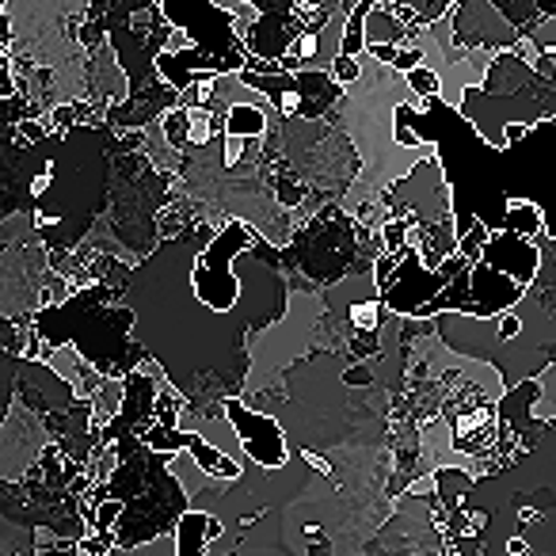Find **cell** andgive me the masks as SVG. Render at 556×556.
Returning <instances> with one entry per match:
<instances>
[{"label": "cell", "instance_id": "cell-1", "mask_svg": "<svg viewBox=\"0 0 556 556\" xmlns=\"http://www.w3.org/2000/svg\"><path fill=\"white\" fill-rule=\"evenodd\" d=\"M252 240L248 222L232 217L222 232H214L206 244V252L194 260L191 270V290L202 305H210L214 313H229L240 302V278L229 275V263L237 260V248H244Z\"/></svg>", "mask_w": 556, "mask_h": 556}, {"label": "cell", "instance_id": "cell-5", "mask_svg": "<svg viewBox=\"0 0 556 556\" xmlns=\"http://www.w3.org/2000/svg\"><path fill=\"white\" fill-rule=\"evenodd\" d=\"M267 130V108L260 100L229 103L225 108V134H240V138H260Z\"/></svg>", "mask_w": 556, "mask_h": 556}, {"label": "cell", "instance_id": "cell-8", "mask_svg": "<svg viewBox=\"0 0 556 556\" xmlns=\"http://www.w3.org/2000/svg\"><path fill=\"white\" fill-rule=\"evenodd\" d=\"M370 50L374 58H378V62H386V65H396V54H401V47H396V42H370Z\"/></svg>", "mask_w": 556, "mask_h": 556}, {"label": "cell", "instance_id": "cell-4", "mask_svg": "<svg viewBox=\"0 0 556 556\" xmlns=\"http://www.w3.org/2000/svg\"><path fill=\"white\" fill-rule=\"evenodd\" d=\"M495 229L522 232V237H541V232H545V210H541L533 199H526V194H515V199L507 202V210H503Z\"/></svg>", "mask_w": 556, "mask_h": 556}, {"label": "cell", "instance_id": "cell-2", "mask_svg": "<svg viewBox=\"0 0 556 556\" xmlns=\"http://www.w3.org/2000/svg\"><path fill=\"white\" fill-rule=\"evenodd\" d=\"M225 419L237 427V439L244 442V454L260 462L263 469H282L287 465V434L275 424V416L244 408L240 401H225Z\"/></svg>", "mask_w": 556, "mask_h": 556}, {"label": "cell", "instance_id": "cell-6", "mask_svg": "<svg viewBox=\"0 0 556 556\" xmlns=\"http://www.w3.org/2000/svg\"><path fill=\"white\" fill-rule=\"evenodd\" d=\"M408 77V85H412V92L419 96V100H434V96H442V73L434 70V65H416V70H408L404 73Z\"/></svg>", "mask_w": 556, "mask_h": 556}, {"label": "cell", "instance_id": "cell-7", "mask_svg": "<svg viewBox=\"0 0 556 556\" xmlns=\"http://www.w3.org/2000/svg\"><path fill=\"white\" fill-rule=\"evenodd\" d=\"M363 70H366V65H363V54H340V58H336V62H332V77L336 80H340V85H355V80H363Z\"/></svg>", "mask_w": 556, "mask_h": 556}, {"label": "cell", "instance_id": "cell-3", "mask_svg": "<svg viewBox=\"0 0 556 556\" xmlns=\"http://www.w3.org/2000/svg\"><path fill=\"white\" fill-rule=\"evenodd\" d=\"M222 518L214 510H202V507H187L184 515L176 518V545L179 556H202L214 548V541L222 538Z\"/></svg>", "mask_w": 556, "mask_h": 556}]
</instances>
